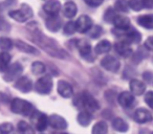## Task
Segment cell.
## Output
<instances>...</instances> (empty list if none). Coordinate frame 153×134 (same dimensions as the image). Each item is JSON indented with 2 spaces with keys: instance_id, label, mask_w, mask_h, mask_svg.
Here are the masks:
<instances>
[{
  "instance_id": "cell-1",
  "label": "cell",
  "mask_w": 153,
  "mask_h": 134,
  "mask_svg": "<svg viewBox=\"0 0 153 134\" xmlns=\"http://www.w3.org/2000/svg\"><path fill=\"white\" fill-rule=\"evenodd\" d=\"M36 35H37V38L35 39L36 43H38V44L40 45L42 48H44L51 56L57 57V58H62V59L67 57L65 51H64L63 49L59 48L58 45L55 43V41L46 38V37H44L43 35H41L40 33H38V34H36Z\"/></svg>"
},
{
  "instance_id": "cell-2",
  "label": "cell",
  "mask_w": 153,
  "mask_h": 134,
  "mask_svg": "<svg viewBox=\"0 0 153 134\" xmlns=\"http://www.w3.org/2000/svg\"><path fill=\"white\" fill-rule=\"evenodd\" d=\"M11 109L14 113L24 115V116H32L33 113L35 112L34 106L30 102L22 98H14L12 101Z\"/></svg>"
},
{
  "instance_id": "cell-3",
  "label": "cell",
  "mask_w": 153,
  "mask_h": 134,
  "mask_svg": "<svg viewBox=\"0 0 153 134\" xmlns=\"http://www.w3.org/2000/svg\"><path fill=\"white\" fill-rule=\"evenodd\" d=\"M76 101H79V106L86 109V111L89 113L94 112V111L100 109V105H99L98 101L91 94L86 91L83 92L80 96H78V98H76Z\"/></svg>"
},
{
  "instance_id": "cell-4",
  "label": "cell",
  "mask_w": 153,
  "mask_h": 134,
  "mask_svg": "<svg viewBox=\"0 0 153 134\" xmlns=\"http://www.w3.org/2000/svg\"><path fill=\"white\" fill-rule=\"evenodd\" d=\"M10 17H12L14 20L18 22H25L27 21L30 18L33 17V10L30 9V5L27 4H22L19 10L16 11H11L9 13Z\"/></svg>"
},
{
  "instance_id": "cell-5",
  "label": "cell",
  "mask_w": 153,
  "mask_h": 134,
  "mask_svg": "<svg viewBox=\"0 0 153 134\" xmlns=\"http://www.w3.org/2000/svg\"><path fill=\"white\" fill-rule=\"evenodd\" d=\"M53 88V80L49 76H44L37 81L35 85V89L40 94H47L51 92Z\"/></svg>"
},
{
  "instance_id": "cell-6",
  "label": "cell",
  "mask_w": 153,
  "mask_h": 134,
  "mask_svg": "<svg viewBox=\"0 0 153 134\" xmlns=\"http://www.w3.org/2000/svg\"><path fill=\"white\" fill-rule=\"evenodd\" d=\"M23 68H22V65L20 63H14L11 66L7 67V69L4 71V76H3V79L7 82H12L14 80L18 79V78L21 76Z\"/></svg>"
},
{
  "instance_id": "cell-7",
  "label": "cell",
  "mask_w": 153,
  "mask_h": 134,
  "mask_svg": "<svg viewBox=\"0 0 153 134\" xmlns=\"http://www.w3.org/2000/svg\"><path fill=\"white\" fill-rule=\"evenodd\" d=\"M32 119L35 124V127L38 131H44L47 128V125H48V117L42 112H38V111H35L33 113Z\"/></svg>"
},
{
  "instance_id": "cell-8",
  "label": "cell",
  "mask_w": 153,
  "mask_h": 134,
  "mask_svg": "<svg viewBox=\"0 0 153 134\" xmlns=\"http://www.w3.org/2000/svg\"><path fill=\"white\" fill-rule=\"evenodd\" d=\"M101 65L104 67L106 70L111 71V73H117L121 67V63L117 58L112 56H107L101 61Z\"/></svg>"
},
{
  "instance_id": "cell-9",
  "label": "cell",
  "mask_w": 153,
  "mask_h": 134,
  "mask_svg": "<svg viewBox=\"0 0 153 134\" xmlns=\"http://www.w3.org/2000/svg\"><path fill=\"white\" fill-rule=\"evenodd\" d=\"M74 23H76V30H78L79 33H82V34L88 33L92 26L91 19H90L88 16H85V15L79 17V19L76 20Z\"/></svg>"
},
{
  "instance_id": "cell-10",
  "label": "cell",
  "mask_w": 153,
  "mask_h": 134,
  "mask_svg": "<svg viewBox=\"0 0 153 134\" xmlns=\"http://www.w3.org/2000/svg\"><path fill=\"white\" fill-rule=\"evenodd\" d=\"M48 125L53 127V129L57 130H63L67 128V121L62 116L58 114H53L48 117Z\"/></svg>"
},
{
  "instance_id": "cell-11",
  "label": "cell",
  "mask_w": 153,
  "mask_h": 134,
  "mask_svg": "<svg viewBox=\"0 0 153 134\" xmlns=\"http://www.w3.org/2000/svg\"><path fill=\"white\" fill-rule=\"evenodd\" d=\"M15 87L17 88L18 90L24 92H30L33 88V82L30 81V79H28L27 77H20L19 79L16 81Z\"/></svg>"
},
{
  "instance_id": "cell-12",
  "label": "cell",
  "mask_w": 153,
  "mask_h": 134,
  "mask_svg": "<svg viewBox=\"0 0 153 134\" xmlns=\"http://www.w3.org/2000/svg\"><path fill=\"white\" fill-rule=\"evenodd\" d=\"M45 13H47L49 16L58 15V13L61 10V3L58 0H48L43 7Z\"/></svg>"
},
{
  "instance_id": "cell-13",
  "label": "cell",
  "mask_w": 153,
  "mask_h": 134,
  "mask_svg": "<svg viewBox=\"0 0 153 134\" xmlns=\"http://www.w3.org/2000/svg\"><path fill=\"white\" fill-rule=\"evenodd\" d=\"M152 114L149 112L148 110L144 108H140L134 112V119L135 121L140 124H145V123H149V121H152Z\"/></svg>"
},
{
  "instance_id": "cell-14",
  "label": "cell",
  "mask_w": 153,
  "mask_h": 134,
  "mask_svg": "<svg viewBox=\"0 0 153 134\" xmlns=\"http://www.w3.org/2000/svg\"><path fill=\"white\" fill-rule=\"evenodd\" d=\"M119 103L124 108H131L134 104V96L128 91L122 92L119 96Z\"/></svg>"
},
{
  "instance_id": "cell-15",
  "label": "cell",
  "mask_w": 153,
  "mask_h": 134,
  "mask_svg": "<svg viewBox=\"0 0 153 134\" xmlns=\"http://www.w3.org/2000/svg\"><path fill=\"white\" fill-rule=\"evenodd\" d=\"M62 26V20L58 15L49 16L46 19V27L51 32H58Z\"/></svg>"
},
{
  "instance_id": "cell-16",
  "label": "cell",
  "mask_w": 153,
  "mask_h": 134,
  "mask_svg": "<svg viewBox=\"0 0 153 134\" xmlns=\"http://www.w3.org/2000/svg\"><path fill=\"white\" fill-rule=\"evenodd\" d=\"M58 92L61 96L68 98L72 96L74 91H72V87L69 83H67L66 81H60L58 83Z\"/></svg>"
},
{
  "instance_id": "cell-17",
  "label": "cell",
  "mask_w": 153,
  "mask_h": 134,
  "mask_svg": "<svg viewBox=\"0 0 153 134\" xmlns=\"http://www.w3.org/2000/svg\"><path fill=\"white\" fill-rule=\"evenodd\" d=\"M115 50L119 53L120 56L124 58H128L132 53V49L130 47L129 43L125 42V41H122V42H117L115 44Z\"/></svg>"
},
{
  "instance_id": "cell-18",
  "label": "cell",
  "mask_w": 153,
  "mask_h": 134,
  "mask_svg": "<svg viewBox=\"0 0 153 134\" xmlns=\"http://www.w3.org/2000/svg\"><path fill=\"white\" fill-rule=\"evenodd\" d=\"M113 24L120 30H127L130 28V20L123 16H115L113 18Z\"/></svg>"
},
{
  "instance_id": "cell-19",
  "label": "cell",
  "mask_w": 153,
  "mask_h": 134,
  "mask_svg": "<svg viewBox=\"0 0 153 134\" xmlns=\"http://www.w3.org/2000/svg\"><path fill=\"white\" fill-rule=\"evenodd\" d=\"M130 90L135 96H142L146 90V85L142 81L138 80H132L130 82Z\"/></svg>"
},
{
  "instance_id": "cell-20",
  "label": "cell",
  "mask_w": 153,
  "mask_h": 134,
  "mask_svg": "<svg viewBox=\"0 0 153 134\" xmlns=\"http://www.w3.org/2000/svg\"><path fill=\"white\" fill-rule=\"evenodd\" d=\"M63 14L65 17L67 18H72L76 16V5L72 1H68L64 4L63 7Z\"/></svg>"
},
{
  "instance_id": "cell-21",
  "label": "cell",
  "mask_w": 153,
  "mask_h": 134,
  "mask_svg": "<svg viewBox=\"0 0 153 134\" xmlns=\"http://www.w3.org/2000/svg\"><path fill=\"white\" fill-rule=\"evenodd\" d=\"M137 22L140 26L148 30L153 28V15H144L137 18Z\"/></svg>"
},
{
  "instance_id": "cell-22",
  "label": "cell",
  "mask_w": 153,
  "mask_h": 134,
  "mask_svg": "<svg viewBox=\"0 0 153 134\" xmlns=\"http://www.w3.org/2000/svg\"><path fill=\"white\" fill-rule=\"evenodd\" d=\"M91 119H92L91 113L87 112V111H82V112H80L79 114H78L76 121H78V123H79L81 126L86 127V126H88L90 124Z\"/></svg>"
},
{
  "instance_id": "cell-23",
  "label": "cell",
  "mask_w": 153,
  "mask_h": 134,
  "mask_svg": "<svg viewBox=\"0 0 153 134\" xmlns=\"http://www.w3.org/2000/svg\"><path fill=\"white\" fill-rule=\"evenodd\" d=\"M11 62V55L7 53V51L0 53V73H3L7 69L9 64Z\"/></svg>"
},
{
  "instance_id": "cell-24",
  "label": "cell",
  "mask_w": 153,
  "mask_h": 134,
  "mask_svg": "<svg viewBox=\"0 0 153 134\" xmlns=\"http://www.w3.org/2000/svg\"><path fill=\"white\" fill-rule=\"evenodd\" d=\"M17 130L19 134H35L34 128L24 121H21L18 123Z\"/></svg>"
},
{
  "instance_id": "cell-25",
  "label": "cell",
  "mask_w": 153,
  "mask_h": 134,
  "mask_svg": "<svg viewBox=\"0 0 153 134\" xmlns=\"http://www.w3.org/2000/svg\"><path fill=\"white\" fill-rule=\"evenodd\" d=\"M110 48H111L110 42H109L108 40H103L97 44L94 50H96V53H98V55H103V53H108V51L110 50Z\"/></svg>"
},
{
  "instance_id": "cell-26",
  "label": "cell",
  "mask_w": 153,
  "mask_h": 134,
  "mask_svg": "<svg viewBox=\"0 0 153 134\" xmlns=\"http://www.w3.org/2000/svg\"><path fill=\"white\" fill-rule=\"evenodd\" d=\"M112 127L119 132H126L128 131V128H129L128 127V124L123 118H120V117H117V118L113 119Z\"/></svg>"
},
{
  "instance_id": "cell-27",
  "label": "cell",
  "mask_w": 153,
  "mask_h": 134,
  "mask_svg": "<svg viewBox=\"0 0 153 134\" xmlns=\"http://www.w3.org/2000/svg\"><path fill=\"white\" fill-rule=\"evenodd\" d=\"M78 48H79L81 56L84 58H87L91 53V46H90V44H88L87 42H85L83 40L78 42Z\"/></svg>"
},
{
  "instance_id": "cell-28",
  "label": "cell",
  "mask_w": 153,
  "mask_h": 134,
  "mask_svg": "<svg viewBox=\"0 0 153 134\" xmlns=\"http://www.w3.org/2000/svg\"><path fill=\"white\" fill-rule=\"evenodd\" d=\"M108 132V126L104 121H98L96 125L92 127V134H107Z\"/></svg>"
},
{
  "instance_id": "cell-29",
  "label": "cell",
  "mask_w": 153,
  "mask_h": 134,
  "mask_svg": "<svg viewBox=\"0 0 153 134\" xmlns=\"http://www.w3.org/2000/svg\"><path fill=\"white\" fill-rule=\"evenodd\" d=\"M15 45H16V47L19 49V50L24 51V53H37V50H36V48H35V47L26 44L25 42H23V41H21V40L16 41Z\"/></svg>"
},
{
  "instance_id": "cell-30",
  "label": "cell",
  "mask_w": 153,
  "mask_h": 134,
  "mask_svg": "<svg viewBox=\"0 0 153 134\" xmlns=\"http://www.w3.org/2000/svg\"><path fill=\"white\" fill-rule=\"evenodd\" d=\"M125 32V36L126 38L128 39V41L129 42H140V39H142V37H140V34L138 32H136L135 30H124Z\"/></svg>"
},
{
  "instance_id": "cell-31",
  "label": "cell",
  "mask_w": 153,
  "mask_h": 134,
  "mask_svg": "<svg viewBox=\"0 0 153 134\" xmlns=\"http://www.w3.org/2000/svg\"><path fill=\"white\" fill-rule=\"evenodd\" d=\"M128 2H129L130 9H132L135 12L142 11L144 7H146V5H145V0H129Z\"/></svg>"
},
{
  "instance_id": "cell-32",
  "label": "cell",
  "mask_w": 153,
  "mask_h": 134,
  "mask_svg": "<svg viewBox=\"0 0 153 134\" xmlns=\"http://www.w3.org/2000/svg\"><path fill=\"white\" fill-rule=\"evenodd\" d=\"M32 71L34 75L39 76V75H42L44 73L45 71V65L42 63V62H34L32 64Z\"/></svg>"
},
{
  "instance_id": "cell-33",
  "label": "cell",
  "mask_w": 153,
  "mask_h": 134,
  "mask_svg": "<svg viewBox=\"0 0 153 134\" xmlns=\"http://www.w3.org/2000/svg\"><path fill=\"white\" fill-rule=\"evenodd\" d=\"M0 134H15V128L11 123L0 124Z\"/></svg>"
},
{
  "instance_id": "cell-34",
  "label": "cell",
  "mask_w": 153,
  "mask_h": 134,
  "mask_svg": "<svg viewBox=\"0 0 153 134\" xmlns=\"http://www.w3.org/2000/svg\"><path fill=\"white\" fill-rule=\"evenodd\" d=\"M13 47V41L7 37H0V48L2 50H10Z\"/></svg>"
},
{
  "instance_id": "cell-35",
  "label": "cell",
  "mask_w": 153,
  "mask_h": 134,
  "mask_svg": "<svg viewBox=\"0 0 153 134\" xmlns=\"http://www.w3.org/2000/svg\"><path fill=\"white\" fill-rule=\"evenodd\" d=\"M115 9L117 11L126 13V12H128V9H129V2L127 0H117L115 2Z\"/></svg>"
},
{
  "instance_id": "cell-36",
  "label": "cell",
  "mask_w": 153,
  "mask_h": 134,
  "mask_svg": "<svg viewBox=\"0 0 153 134\" xmlns=\"http://www.w3.org/2000/svg\"><path fill=\"white\" fill-rule=\"evenodd\" d=\"M88 33H89V36L91 37V38L97 39L102 35L103 30L100 25H94V26H91V28H90Z\"/></svg>"
},
{
  "instance_id": "cell-37",
  "label": "cell",
  "mask_w": 153,
  "mask_h": 134,
  "mask_svg": "<svg viewBox=\"0 0 153 134\" xmlns=\"http://www.w3.org/2000/svg\"><path fill=\"white\" fill-rule=\"evenodd\" d=\"M74 32H76V23L72 21L67 22L66 25L64 26V33H65V35H71Z\"/></svg>"
},
{
  "instance_id": "cell-38",
  "label": "cell",
  "mask_w": 153,
  "mask_h": 134,
  "mask_svg": "<svg viewBox=\"0 0 153 134\" xmlns=\"http://www.w3.org/2000/svg\"><path fill=\"white\" fill-rule=\"evenodd\" d=\"M145 102L150 108H153V91H148L145 96Z\"/></svg>"
},
{
  "instance_id": "cell-39",
  "label": "cell",
  "mask_w": 153,
  "mask_h": 134,
  "mask_svg": "<svg viewBox=\"0 0 153 134\" xmlns=\"http://www.w3.org/2000/svg\"><path fill=\"white\" fill-rule=\"evenodd\" d=\"M104 0H85V2L90 7H99L103 3Z\"/></svg>"
},
{
  "instance_id": "cell-40",
  "label": "cell",
  "mask_w": 153,
  "mask_h": 134,
  "mask_svg": "<svg viewBox=\"0 0 153 134\" xmlns=\"http://www.w3.org/2000/svg\"><path fill=\"white\" fill-rule=\"evenodd\" d=\"M10 30V24L3 18L0 17V30Z\"/></svg>"
},
{
  "instance_id": "cell-41",
  "label": "cell",
  "mask_w": 153,
  "mask_h": 134,
  "mask_svg": "<svg viewBox=\"0 0 153 134\" xmlns=\"http://www.w3.org/2000/svg\"><path fill=\"white\" fill-rule=\"evenodd\" d=\"M145 46L147 47L150 50H153V37H149L146 40V43H145Z\"/></svg>"
},
{
  "instance_id": "cell-42",
  "label": "cell",
  "mask_w": 153,
  "mask_h": 134,
  "mask_svg": "<svg viewBox=\"0 0 153 134\" xmlns=\"http://www.w3.org/2000/svg\"><path fill=\"white\" fill-rule=\"evenodd\" d=\"M146 7H153V0H145Z\"/></svg>"
},
{
  "instance_id": "cell-43",
  "label": "cell",
  "mask_w": 153,
  "mask_h": 134,
  "mask_svg": "<svg viewBox=\"0 0 153 134\" xmlns=\"http://www.w3.org/2000/svg\"><path fill=\"white\" fill-rule=\"evenodd\" d=\"M58 134H68V133H58Z\"/></svg>"
},
{
  "instance_id": "cell-44",
  "label": "cell",
  "mask_w": 153,
  "mask_h": 134,
  "mask_svg": "<svg viewBox=\"0 0 153 134\" xmlns=\"http://www.w3.org/2000/svg\"><path fill=\"white\" fill-rule=\"evenodd\" d=\"M152 134H153V132H152Z\"/></svg>"
}]
</instances>
